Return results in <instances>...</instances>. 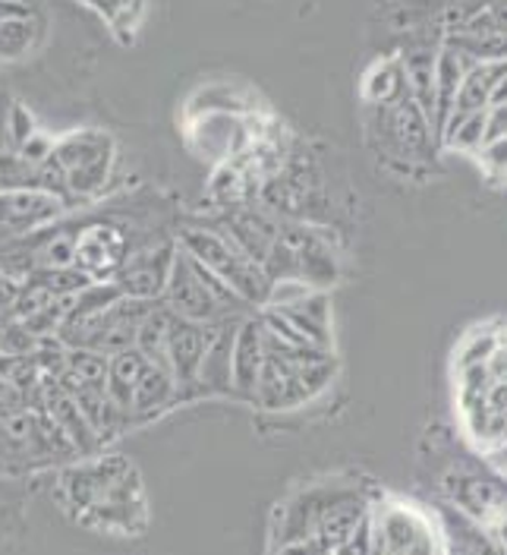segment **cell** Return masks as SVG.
<instances>
[{"mask_svg": "<svg viewBox=\"0 0 507 555\" xmlns=\"http://www.w3.org/2000/svg\"><path fill=\"white\" fill-rule=\"evenodd\" d=\"M170 404H180V388L170 366L152 363L133 391V423H148L161 416Z\"/></svg>", "mask_w": 507, "mask_h": 555, "instance_id": "cell-20", "label": "cell"}, {"mask_svg": "<svg viewBox=\"0 0 507 555\" xmlns=\"http://www.w3.org/2000/svg\"><path fill=\"white\" fill-rule=\"evenodd\" d=\"M51 168L61 180V196L69 208L102 199L114 180L117 145L104 130H69L54 139Z\"/></svg>", "mask_w": 507, "mask_h": 555, "instance_id": "cell-3", "label": "cell"}, {"mask_svg": "<svg viewBox=\"0 0 507 555\" xmlns=\"http://www.w3.org/2000/svg\"><path fill=\"white\" fill-rule=\"evenodd\" d=\"M145 16H148V0H133V3L110 23V33L117 35L120 44H133L135 35L142 29V23H145Z\"/></svg>", "mask_w": 507, "mask_h": 555, "instance_id": "cell-31", "label": "cell"}, {"mask_svg": "<svg viewBox=\"0 0 507 555\" xmlns=\"http://www.w3.org/2000/svg\"><path fill=\"white\" fill-rule=\"evenodd\" d=\"M495 104H507V76H505V79H498V86L492 89L489 107H495Z\"/></svg>", "mask_w": 507, "mask_h": 555, "instance_id": "cell-37", "label": "cell"}, {"mask_svg": "<svg viewBox=\"0 0 507 555\" xmlns=\"http://www.w3.org/2000/svg\"><path fill=\"white\" fill-rule=\"evenodd\" d=\"M363 102L369 107H394L398 102L410 99V82H406V69L401 54L394 57H381L363 76Z\"/></svg>", "mask_w": 507, "mask_h": 555, "instance_id": "cell-21", "label": "cell"}, {"mask_svg": "<svg viewBox=\"0 0 507 555\" xmlns=\"http://www.w3.org/2000/svg\"><path fill=\"white\" fill-rule=\"evenodd\" d=\"M435 518L444 540V555H507L498 533L485 524H479L451 502H441L435 508Z\"/></svg>", "mask_w": 507, "mask_h": 555, "instance_id": "cell-15", "label": "cell"}, {"mask_svg": "<svg viewBox=\"0 0 507 555\" xmlns=\"http://www.w3.org/2000/svg\"><path fill=\"white\" fill-rule=\"evenodd\" d=\"M6 130H10V152L26 149V145L41 133V127H38L35 114L23 102L10 104V124H6Z\"/></svg>", "mask_w": 507, "mask_h": 555, "instance_id": "cell-29", "label": "cell"}, {"mask_svg": "<svg viewBox=\"0 0 507 555\" xmlns=\"http://www.w3.org/2000/svg\"><path fill=\"white\" fill-rule=\"evenodd\" d=\"M507 137V104H495L485 111V142Z\"/></svg>", "mask_w": 507, "mask_h": 555, "instance_id": "cell-34", "label": "cell"}, {"mask_svg": "<svg viewBox=\"0 0 507 555\" xmlns=\"http://www.w3.org/2000/svg\"><path fill=\"white\" fill-rule=\"evenodd\" d=\"M208 345H211V322H193L180 315L170 319L168 366L180 388V401H190L199 395V373H203Z\"/></svg>", "mask_w": 507, "mask_h": 555, "instance_id": "cell-10", "label": "cell"}, {"mask_svg": "<svg viewBox=\"0 0 507 555\" xmlns=\"http://www.w3.org/2000/svg\"><path fill=\"white\" fill-rule=\"evenodd\" d=\"M269 347H265V322L262 315H249L243 319L237 328V341H234V395L256 401V388L262 379V366H265Z\"/></svg>", "mask_w": 507, "mask_h": 555, "instance_id": "cell-16", "label": "cell"}, {"mask_svg": "<svg viewBox=\"0 0 507 555\" xmlns=\"http://www.w3.org/2000/svg\"><path fill=\"white\" fill-rule=\"evenodd\" d=\"M41 190L38 186V168L23 162L16 152H0V193L6 190Z\"/></svg>", "mask_w": 507, "mask_h": 555, "instance_id": "cell-28", "label": "cell"}, {"mask_svg": "<svg viewBox=\"0 0 507 555\" xmlns=\"http://www.w3.org/2000/svg\"><path fill=\"white\" fill-rule=\"evenodd\" d=\"M373 502L363 499L360 489L343 483H325L306 489L281 508L277 546L297 543L306 537H318L340 550L363 520L369 518Z\"/></svg>", "mask_w": 507, "mask_h": 555, "instance_id": "cell-2", "label": "cell"}, {"mask_svg": "<svg viewBox=\"0 0 507 555\" xmlns=\"http://www.w3.org/2000/svg\"><path fill=\"white\" fill-rule=\"evenodd\" d=\"M243 319L227 322V315L211 322V345L199 373V395H234V341Z\"/></svg>", "mask_w": 507, "mask_h": 555, "instance_id": "cell-17", "label": "cell"}, {"mask_svg": "<svg viewBox=\"0 0 507 555\" xmlns=\"http://www.w3.org/2000/svg\"><path fill=\"white\" fill-rule=\"evenodd\" d=\"M269 310H274V307H269ZM277 312L297 328V335L306 345L332 350V304H328L325 291H312L309 297L290 304V307H277Z\"/></svg>", "mask_w": 507, "mask_h": 555, "instance_id": "cell-19", "label": "cell"}, {"mask_svg": "<svg viewBox=\"0 0 507 555\" xmlns=\"http://www.w3.org/2000/svg\"><path fill=\"white\" fill-rule=\"evenodd\" d=\"M173 315L180 319H193V322H214L221 315H231L218 307V300L208 294V287L203 284V278L196 275V266L193 259L180 249L177 253V262H173V272H170L168 291H165V300H161Z\"/></svg>", "mask_w": 507, "mask_h": 555, "instance_id": "cell-14", "label": "cell"}, {"mask_svg": "<svg viewBox=\"0 0 507 555\" xmlns=\"http://www.w3.org/2000/svg\"><path fill=\"white\" fill-rule=\"evenodd\" d=\"M439 51L441 48H429V44L401 51L406 82H410V99L429 114V120L435 117V67H439Z\"/></svg>", "mask_w": 507, "mask_h": 555, "instance_id": "cell-23", "label": "cell"}, {"mask_svg": "<svg viewBox=\"0 0 507 555\" xmlns=\"http://www.w3.org/2000/svg\"><path fill=\"white\" fill-rule=\"evenodd\" d=\"M148 366H152V360L139 347H127V350H117L107 357V401L130 423H133V391Z\"/></svg>", "mask_w": 507, "mask_h": 555, "instance_id": "cell-18", "label": "cell"}, {"mask_svg": "<svg viewBox=\"0 0 507 555\" xmlns=\"http://www.w3.org/2000/svg\"><path fill=\"white\" fill-rule=\"evenodd\" d=\"M199 114H256V104L231 82H208L190 95L183 111V117H199Z\"/></svg>", "mask_w": 507, "mask_h": 555, "instance_id": "cell-24", "label": "cell"}, {"mask_svg": "<svg viewBox=\"0 0 507 555\" xmlns=\"http://www.w3.org/2000/svg\"><path fill=\"white\" fill-rule=\"evenodd\" d=\"M441 149L447 152H467V155H479L485 145V111L460 117V120H447V127L439 137Z\"/></svg>", "mask_w": 507, "mask_h": 555, "instance_id": "cell-27", "label": "cell"}, {"mask_svg": "<svg viewBox=\"0 0 507 555\" xmlns=\"http://www.w3.org/2000/svg\"><path fill=\"white\" fill-rule=\"evenodd\" d=\"M441 495L464 515L495 530V524L505 518L507 512V477L492 467H489V474L460 467V470L444 474Z\"/></svg>", "mask_w": 507, "mask_h": 555, "instance_id": "cell-8", "label": "cell"}, {"mask_svg": "<svg viewBox=\"0 0 507 555\" xmlns=\"http://www.w3.org/2000/svg\"><path fill=\"white\" fill-rule=\"evenodd\" d=\"M76 3L89 7V10H92L95 16H102L104 23L110 26V23H114V20H117V16H120V13L127 10V7H130L133 0H76Z\"/></svg>", "mask_w": 507, "mask_h": 555, "instance_id": "cell-33", "label": "cell"}, {"mask_svg": "<svg viewBox=\"0 0 507 555\" xmlns=\"http://www.w3.org/2000/svg\"><path fill=\"white\" fill-rule=\"evenodd\" d=\"M10 99L0 92V152H10V130H6V124H10Z\"/></svg>", "mask_w": 507, "mask_h": 555, "instance_id": "cell-35", "label": "cell"}, {"mask_svg": "<svg viewBox=\"0 0 507 555\" xmlns=\"http://www.w3.org/2000/svg\"><path fill=\"white\" fill-rule=\"evenodd\" d=\"M177 253H180V243H161V246L135 249V253H130L127 266L120 269V275L114 278V284L120 287L123 297L158 304V300H165Z\"/></svg>", "mask_w": 507, "mask_h": 555, "instance_id": "cell-12", "label": "cell"}, {"mask_svg": "<svg viewBox=\"0 0 507 555\" xmlns=\"http://www.w3.org/2000/svg\"><path fill=\"white\" fill-rule=\"evenodd\" d=\"M502 345H507V328H502L498 322L479 325V328H473V332H467V335H464V341L457 345L454 370L489 363V360H492V353H495Z\"/></svg>", "mask_w": 507, "mask_h": 555, "instance_id": "cell-26", "label": "cell"}, {"mask_svg": "<svg viewBox=\"0 0 507 555\" xmlns=\"http://www.w3.org/2000/svg\"><path fill=\"white\" fill-rule=\"evenodd\" d=\"M61 499L69 518L95 533L135 537L148 524L142 477L130 457L92 454L61 474Z\"/></svg>", "mask_w": 507, "mask_h": 555, "instance_id": "cell-1", "label": "cell"}, {"mask_svg": "<svg viewBox=\"0 0 507 555\" xmlns=\"http://www.w3.org/2000/svg\"><path fill=\"white\" fill-rule=\"evenodd\" d=\"M79 451L44 408H13L0 414V470L26 474L57 464Z\"/></svg>", "mask_w": 507, "mask_h": 555, "instance_id": "cell-4", "label": "cell"}, {"mask_svg": "<svg viewBox=\"0 0 507 555\" xmlns=\"http://www.w3.org/2000/svg\"><path fill=\"white\" fill-rule=\"evenodd\" d=\"M44 33V23L35 13H23L0 23V64H13L29 57Z\"/></svg>", "mask_w": 507, "mask_h": 555, "instance_id": "cell-25", "label": "cell"}, {"mask_svg": "<svg viewBox=\"0 0 507 555\" xmlns=\"http://www.w3.org/2000/svg\"><path fill=\"white\" fill-rule=\"evenodd\" d=\"M180 249L190 259L203 262L205 269H211V272L224 278L237 291L243 304L269 307V294L274 281L221 228H186V231H180Z\"/></svg>", "mask_w": 507, "mask_h": 555, "instance_id": "cell-5", "label": "cell"}, {"mask_svg": "<svg viewBox=\"0 0 507 555\" xmlns=\"http://www.w3.org/2000/svg\"><path fill=\"white\" fill-rule=\"evenodd\" d=\"M312 291H318V287H312L306 278H281V281H274L271 284V294H269V307H290V304H297V300H303L309 297Z\"/></svg>", "mask_w": 507, "mask_h": 555, "instance_id": "cell-32", "label": "cell"}, {"mask_svg": "<svg viewBox=\"0 0 507 555\" xmlns=\"http://www.w3.org/2000/svg\"><path fill=\"white\" fill-rule=\"evenodd\" d=\"M485 457H489V467H492V470H498V474H505L507 477V442L502 449L489 451Z\"/></svg>", "mask_w": 507, "mask_h": 555, "instance_id": "cell-36", "label": "cell"}, {"mask_svg": "<svg viewBox=\"0 0 507 555\" xmlns=\"http://www.w3.org/2000/svg\"><path fill=\"white\" fill-rule=\"evenodd\" d=\"M495 533H498V540H502V546H505L507 550V512H505V518L498 520V524H495Z\"/></svg>", "mask_w": 507, "mask_h": 555, "instance_id": "cell-38", "label": "cell"}, {"mask_svg": "<svg viewBox=\"0 0 507 555\" xmlns=\"http://www.w3.org/2000/svg\"><path fill=\"white\" fill-rule=\"evenodd\" d=\"M183 137L190 152H196V158L221 168L243 155L252 142L274 133H269L259 114H199V117H186Z\"/></svg>", "mask_w": 507, "mask_h": 555, "instance_id": "cell-7", "label": "cell"}, {"mask_svg": "<svg viewBox=\"0 0 507 555\" xmlns=\"http://www.w3.org/2000/svg\"><path fill=\"white\" fill-rule=\"evenodd\" d=\"M69 206L48 190H6L0 193V241L35 234L67 218Z\"/></svg>", "mask_w": 507, "mask_h": 555, "instance_id": "cell-11", "label": "cell"}, {"mask_svg": "<svg viewBox=\"0 0 507 555\" xmlns=\"http://www.w3.org/2000/svg\"><path fill=\"white\" fill-rule=\"evenodd\" d=\"M373 555H444L435 512L404 499H378L369 512Z\"/></svg>", "mask_w": 507, "mask_h": 555, "instance_id": "cell-6", "label": "cell"}, {"mask_svg": "<svg viewBox=\"0 0 507 555\" xmlns=\"http://www.w3.org/2000/svg\"><path fill=\"white\" fill-rule=\"evenodd\" d=\"M476 162L492 183H507V137L485 142L482 152L476 155Z\"/></svg>", "mask_w": 507, "mask_h": 555, "instance_id": "cell-30", "label": "cell"}, {"mask_svg": "<svg viewBox=\"0 0 507 555\" xmlns=\"http://www.w3.org/2000/svg\"><path fill=\"white\" fill-rule=\"evenodd\" d=\"M473 67V57H467V54L451 51V48L441 44L439 67H435V117H432L435 137H441V130H444V124H447V117H451V111H454V102H457L460 82H464V76Z\"/></svg>", "mask_w": 507, "mask_h": 555, "instance_id": "cell-22", "label": "cell"}, {"mask_svg": "<svg viewBox=\"0 0 507 555\" xmlns=\"http://www.w3.org/2000/svg\"><path fill=\"white\" fill-rule=\"evenodd\" d=\"M385 120V133H388V145L394 149V155H401L406 165L426 162L429 152L439 145L435 127L429 120V114L413 102L404 99L394 107H375Z\"/></svg>", "mask_w": 507, "mask_h": 555, "instance_id": "cell-13", "label": "cell"}, {"mask_svg": "<svg viewBox=\"0 0 507 555\" xmlns=\"http://www.w3.org/2000/svg\"><path fill=\"white\" fill-rule=\"evenodd\" d=\"M130 237L114 221H89L79 228L76 241V269L92 284H104L120 275L130 259Z\"/></svg>", "mask_w": 507, "mask_h": 555, "instance_id": "cell-9", "label": "cell"}]
</instances>
